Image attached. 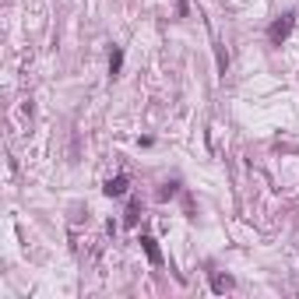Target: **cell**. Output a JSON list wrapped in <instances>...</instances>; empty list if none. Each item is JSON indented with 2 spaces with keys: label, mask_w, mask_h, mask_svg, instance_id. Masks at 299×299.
I'll return each instance as SVG.
<instances>
[{
  "label": "cell",
  "mask_w": 299,
  "mask_h": 299,
  "mask_svg": "<svg viewBox=\"0 0 299 299\" xmlns=\"http://www.w3.org/2000/svg\"><path fill=\"white\" fill-rule=\"evenodd\" d=\"M120 67H123V50H113V57H109V74H120Z\"/></svg>",
  "instance_id": "cell-4"
},
{
  "label": "cell",
  "mask_w": 299,
  "mask_h": 299,
  "mask_svg": "<svg viewBox=\"0 0 299 299\" xmlns=\"http://www.w3.org/2000/svg\"><path fill=\"white\" fill-rule=\"evenodd\" d=\"M292 25H296V14H292V11H285V14H282V18H278V21H275V25L268 28V39H271L275 46H282V43L289 39V32H292Z\"/></svg>",
  "instance_id": "cell-1"
},
{
  "label": "cell",
  "mask_w": 299,
  "mask_h": 299,
  "mask_svg": "<svg viewBox=\"0 0 299 299\" xmlns=\"http://www.w3.org/2000/svg\"><path fill=\"white\" fill-rule=\"evenodd\" d=\"M141 246H144V253H148V260H152V264H162V253H159V246H155L152 236H141Z\"/></svg>",
  "instance_id": "cell-3"
},
{
  "label": "cell",
  "mask_w": 299,
  "mask_h": 299,
  "mask_svg": "<svg viewBox=\"0 0 299 299\" xmlns=\"http://www.w3.org/2000/svg\"><path fill=\"white\" fill-rule=\"evenodd\" d=\"M173 194H176V183H166L162 190H159V197H162V201H166V197H173Z\"/></svg>",
  "instance_id": "cell-6"
},
{
  "label": "cell",
  "mask_w": 299,
  "mask_h": 299,
  "mask_svg": "<svg viewBox=\"0 0 299 299\" xmlns=\"http://www.w3.org/2000/svg\"><path fill=\"white\" fill-rule=\"evenodd\" d=\"M106 194H109V197H123V194H127V176L109 179V183H106Z\"/></svg>",
  "instance_id": "cell-2"
},
{
  "label": "cell",
  "mask_w": 299,
  "mask_h": 299,
  "mask_svg": "<svg viewBox=\"0 0 299 299\" xmlns=\"http://www.w3.org/2000/svg\"><path fill=\"white\" fill-rule=\"evenodd\" d=\"M211 289H215V292H226V289H233V278H218V275H215V278H211Z\"/></svg>",
  "instance_id": "cell-5"
}]
</instances>
